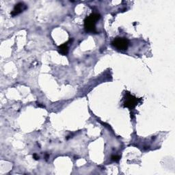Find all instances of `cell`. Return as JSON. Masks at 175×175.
I'll return each mask as SVG.
<instances>
[{"mask_svg":"<svg viewBox=\"0 0 175 175\" xmlns=\"http://www.w3.org/2000/svg\"><path fill=\"white\" fill-rule=\"evenodd\" d=\"M120 157L118 155H112V160L114 161V162H118L120 160Z\"/></svg>","mask_w":175,"mask_h":175,"instance_id":"cell-6","label":"cell"},{"mask_svg":"<svg viewBox=\"0 0 175 175\" xmlns=\"http://www.w3.org/2000/svg\"><path fill=\"white\" fill-rule=\"evenodd\" d=\"M37 105H38V106H39V107H45L44 105H41V103H38V104H37Z\"/></svg>","mask_w":175,"mask_h":175,"instance_id":"cell-8","label":"cell"},{"mask_svg":"<svg viewBox=\"0 0 175 175\" xmlns=\"http://www.w3.org/2000/svg\"><path fill=\"white\" fill-rule=\"evenodd\" d=\"M100 19L98 13H92L86 17L84 20V29L87 32L96 33V23Z\"/></svg>","mask_w":175,"mask_h":175,"instance_id":"cell-1","label":"cell"},{"mask_svg":"<svg viewBox=\"0 0 175 175\" xmlns=\"http://www.w3.org/2000/svg\"><path fill=\"white\" fill-rule=\"evenodd\" d=\"M138 100H139L138 98H137L135 96L130 94L129 92H127V94L126 95L124 105V107H128L130 110H132L137 105V104L138 103Z\"/></svg>","mask_w":175,"mask_h":175,"instance_id":"cell-3","label":"cell"},{"mask_svg":"<svg viewBox=\"0 0 175 175\" xmlns=\"http://www.w3.org/2000/svg\"><path fill=\"white\" fill-rule=\"evenodd\" d=\"M33 157H34V159H36V160H39V157L37 155H36V153H34V155H33Z\"/></svg>","mask_w":175,"mask_h":175,"instance_id":"cell-7","label":"cell"},{"mask_svg":"<svg viewBox=\"0 0 175 175\" xmlns=\"http://www.w3.org/2000/svg\"><path fill=\"white\" fill-rule=\"evenodd\" d=\"M27 8V5L25 4L24 3L20 2L17 3V4L15 5L13 10L11 12V16L12 17L17 16V15H19V14L23 13V11H25Z\"/></svg>","mask_w":175,"mask_h":175,"instance_id":"cell-4","label":"cell"},{"mask_svg":"<svg viewBox=\"0 0 175 175\" xmlns=\"http://www.w3.org/2000/svg\"><path fill=\"white\" fill-rule=\"evenodd\" d=\"M49 155H48V154H46V155H45V159H46V160H47L48 158H49Z\"/></svg>","mask_w":175,"mask_h":175,"instance_id":"cell-9","label":"cell"},{"mask_svg":"<svg viewBox=\"0 0 175 175\" xmlns=\"http://www.w3.org/2000/svg\"><path fill=\"white\" fill-rule=\"evenodd\" d=\"M112 45L120 51L126 50L129 46V41L126 38H116L112 41Z\"/></svg>","mask_w":175,"mask_h":175,"instance_id":"cell-2","label":"cell"},{"mask_svg":"<svg viewBox=\"0 0 175 175\" xmlns=\"http://www.w3.org/2000/svg\"><path fill=\"white\" fill-rule=\"evenodd\" d=\"M68 43L69 42L64 43V44H62L60 46L58 47V51L60 54L65 55L68 53V52H69Z\"/></svg>","mask_w":175,"mask_h":175,"instance_id":"cell-5","label":"cell"}]
</instances>
